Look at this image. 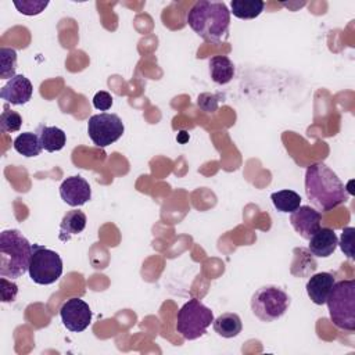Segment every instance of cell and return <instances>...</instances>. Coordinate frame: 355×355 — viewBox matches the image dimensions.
Returning <instances> with one entry per match:
<instances>
[{
	"mask_svg": "<svg viewBox=\"0 0 355 355\" xmlns=\"http://www.w3.org/2000/svg\"><path fill=\"white\" fill-rule=\"evenodd\" d=\"M273 207L283 214H291L301 205V197L294 190H279L270 194Z\"/></svg>",
	"mask_w": 355,
	"mask_h": 355,
	"instance_id": "44dd1931",
	"label": "cell"
},
{
	"mask_svg": "<svg viewBox=\"0 0 355 355\" xmlns=\"http://www.w3.org/2000/svg\"><path fill=\"white\" fill-rule=\"evenodd\" d=\"M218 96L209 94V93H202L198 96V107L202 108L205 112H214L218 108Z\"/></svg>",
	"mask_w": 355,
	"mask_h": 355,
	"instance_id": "83f0119b",
	"label": "cell"
},
{
	"mask_svg": "<svg viewBox=\"0 0 355 355\" xmlns=\"http://www.w3.org/2000/svg\"><path fill=\"white\" fill-rule=\"evenodd\" d=\"M22 125V116L12 110H8L7 107L0 115V130L3 133H12L18 132Z\"/></svg>",
	"mask_w": 355,
	"mask_h": 355,
	"instance_id": "cb8c5ba5",
	"label": "cell"
},
{
	"mask_svg": "<svg viewBox=\"0 0 355 355\" xmlns=\"http://www.w3.org/2000/svg\"><path fill=\"white\" fill-rule=\"evenodd\" d=\"M326 304L334 326L352 333L355 330V280L336 282Z\"/></svg>",
	"mask_w": 355,
	"mask_h": 355,
	"instance_id": "277c9868",
	"label": "cell"
},
{
	"mask_svg": "<svg viewBox=\"0 0 355 355\" xmlns=\"http://www.w3.org/2000/svg\"><path fill=\"white\" fill-rule=\"evenodd\" d=\"M60 316L62 324L73 333L83 331L87 329L92 320L90 306L80 298L73 297L67 300L60 308Z\"/></svg>",
	"mask_w": 355,
	"mask_h": 355,
	"instance_id": "9c48e42d",
	"label": "cell"
},
{
	"mask_svg": "<svg viewBox=\"0 0 355 355\" xmlns=\"http://www.w3.org/2000/svg\"><path fill=\"white\" fill-rule=\"evenodd\" d=\"M125 126L116 114L101 112L92 115L87 122V133L97 147H107L123 135Z\"/></svg>",
	"mask_w": 355,
	"mask_h": 355,
	"instance_id": "ba28073f",
	"label": "cell"
},
{
	"mask_svg": "<svg viewBox=\"0 0 355 355\" xmlns=\"http://www.w3.org/2000/svg\"><path fill=\"white\" fill-rule=\"evenodd\" d=\"M93 105L100 111H107L112 105V96L108 92H97L93 97Z\"/></svg>",
	"mask_w": 355,
	"mask_h": 355,
	"instance_id": "f1b7e54d",
	"label": "cell"
},
{
	"mask_svg": "<svg viewBox=\"0 0 355 355\" xmlns=\"http://www.w3.org/2000/svg\"><path fill=\"white\" fill-rule=\"evenodd\" d=\"M212 324L215 333L223 338H233L239 336L243 329L240 316L233 312H225L219 315L216 319H214Z\"/></svg>",
	"mask_w": 355,
	"mask_h": 355,
	"instance_id": "ac0fdd59",
	"label": "cell"
},
{
	"mask_svg": "<svg viewBox=\"0 0 355 355\" xmlns=\"http://www.w3.org/2000/svg\"><path fill=\"white\" fill-rule=\"evenodd\" d=\"M14 6L17 10L24 15H37L40 14L47 6V0H22V1H14Z\"/></svg>",
	"mask_w": 355,
	"mask_h": 355,
	"instance_id": "d4e9b609",
	"label": "cell"
},
{
	"mask_svg": "<svg viewBox=\"0 0 355 355\" xmlns=\"http://www.w3.org/2000/svg\"><path fill=\"white\" fill-rule=\"evenodd\" d=\"M214 322L212 311L197 298L189 300L176 315V331L184 340H197Z\"/></svg>",
	"mask_w": 355,
	"mask_h": 355,
	"instance_id": "5b68a950",
	"label": "cell"
},
{
	"mask_svg": "<svg viewBox=\"0 0 355 355\" xmlns=\"http://www.w3.org/2000/svg\"><path fill=\"white\" fill-rule=\"evenodd\" d=\"M0 294H1V301L3 302H11L15 300L17 294H18V286L11 282V279L8 280L7 277H0Z\"/></svg>",
	"mask_w": 355,
	"mask_h": 355,
	"instance_id": "484cf974",
	"label": "cell"
},
{
	"mask_svg": "<svg viewBox=\"0 0 355 355\" xmlns=\"http://www.w3.org/2000/svg\"><path fill=\"white\" fill-rule=\"evenodd\" d=\"M290 306L288 294L277 286H262L251 297L252 313L261 322H275L280 319Z\"/></svg>",
	"mask_w": 355,
	"mask_h": 355,
	"instance_id": "8992f818",
	"label": "cell"
},
{
	"mask_svg": "<svg viewBox=\"0 0 355 355\" xmlns=\"http://www.w3.org/2000/svg\"><path fill=\"white\" fill-rule=\"evenodd\" d=\"M40 144L43 150L49 153L60 151L65 146L67 141V135L62 129L57 126H46V125H39L36 130Z\"/></svg>",
	"mask_w": 355,
	"mask_h": 355,
	"instance_id": "2e32d148",
	"label": "cell"
},
{
	"mask_svg": "<svg viewBox=\"0 0 355 355\" xmlns=\"http://www.w3.org/2000/svg\"><path fill=\"white\" fill-rule=\"evenodd\" d=\"M305 194L309 202L322 212L331 211L349 197L340 178L323 162H315L306 168Z\"/></svg>",
	"mask_w": 355,
	"mask_h": 355,
	"instance_id": "6da1fadb",
	"label": "cell"
},
{
	"mask_svg": "<svg viewBox=\"0 0 355 355\" xmlns=\"http://www.w3.org/2000/svg\"><path fill=\"white\" fill-rule=\"evenodd\" d=\"M60 196L71 207H82L92 197L89 182L80 175L67 178L60 186Z\"/></svg>",
	"mask_w": 355,
	"mask_h": 355,
	"instance_id": "30bf717a",
	"label": "cell"
},
{
	"mask_svg": "<svg viewBox=\"0 0 355 355\" xmlns=\"http://www.w3.org/2000/svg\"><path fill=\"white\" fill-rule=\"evenodd\" d=\"M14 148L18 154L26 158L37 157L43 150L37 133H33V132H24L18 135L14 139Z\"/></svg>",
	"mask_w": 355,
	"mask_h": 355,
	"instance_id": "d6986e66",
	"label": "cell"
},
{
	"mask_svg": "<svg viewBox=\"0 0 355 355\" xmlns=\"http://www.w3.org/2000/svg\"><path fill=\"white\" fill-rule=\"evenodd\" d=\"M32 244L17 229L0 233V276L18 279L28 272Z\"/></svg>",
	"mask_w": 355,
	"mask_h": 355,
	"instance_id": "3957f363",
	"label": "cell"
},
{
	"mask_svg": "<svg viewBox=\"0 0 355 355\" xmlns=\"http://www.w3.org/2000/svg\"><path fill=\"white\" fill-rule=\"evenodd\" d=\"M354 233H355V229L354 227H345L341 233V237H340V247L343 250V252L349 258V259H354V251H352V241H354Z\"/></svg>",
	"mask_w": 355,
	"mask_h": 355,
	"instance_id": "4316f807",
	"label": "cell"
},
{
	"mask_svg": "<svg viewBox=\"0 0 355 355\" xmlns=\"http://www.w3.org/2000/svg\"><path fill=\"white\" fill-rule=\"evenodd\" d=\"M230 7V12H233L234 17L240 19H254L263 11L265 3L262 0H233Z\"/></svg>",
	"mask_w": 355,
	"mask_h": 355,
	"instance_id": "7402d4cb",
	"label": "cell"
},
{
	"mask_svg": "<svg viewBox=\"0 0 355 355\" xmlns=\"http://www.w3.org/2000/svg\"><path fill=\"white\" fill-rule=\"evenodd\" d=\"M28 272L36 284H53L62 275V259L58 252L40 244H32Z\"/></svg>",
	"mask_w": 355,
	"mask_h": 355,
	"instance_id": "52a82bcc",
	"label": "cell"
},
{
	"mask_svg": "<svg viewBox=\"0 0 355 355\" xmlns=\"http://www.w3.org/2000/svg\"><path fill=\"white\" fill-rule=\"evenodd\" d=\"M316 270V262L309 250L295 248L294 250V261L291 263L290 272L297 277H304Z\"/></svg>",
	"mask_w": 355,
	"mask_h": 355,
	"instance_id": "ffe728a7",
	"label": "cell"
},
{
	"mask_svg": "<svg viewBox=\"0 0 355 355\" xmlns=\"http://www.w3.org/2000/svg\"><path fill=\"white\" fill-rule=\"evenodd\" d=\"M338 245L337 234L330 227H319L309 239L308 250L313 257L327 258L330 257Z\"/></svg>",
	"mask_w": 355,
	"mask_h": 355,
	"instance_id": "4fadbf2b",
	"label": "cell"
},
{
	"mask_svg": "<svg viewBox=\"0 0 355 355\" xmlns=\"http://www.w3.org/2000/svg\"><path fill=\"white\" fill-rule=\"evenodd\" d=\"M290 222L294 230L305 240H309L311 236L320 227L322 215L318 209L309 205H300L290 215Z\"/></svg>",
	"mask_w": 355,
	"mask_h": 355,
	"instance_id": "8fae6325",
	"label": "cell"
},
{
	"mask_svg": "<svg viewBox=\"0 0 355 355\" xmlns=\"http://www.w3.org/2000/svg\"><path fill=\"white\" fill-rule=\"evenodd\" d=\"M0 78L11 79L17 69V51L10 47L0 49Z\"/></svg>",
	"mask_w": 355,
	"mask_h": 355,
	"instance_id": "603a6c76",
	"label": "cell"
},
{
	"mask_svg": "<svg viewBox=\"0 0 355 355\" xmlns=\"http://www.w3.org/2000/svg\"><path fill=\"white\" fill-rule=\"evenodd\" d=\"M186 22L205 42L220 43L229 37L230 11L222 1L200 0L187 11Z\"/></svg>",
	"mask_w": 355,
	"mask_h": 355,
	"instance_id": "7a4b0ae2",
	"label": "cell"
},
{
	"mask_svg": "<svg viewBox=\"0 0 355 355\" xmlns=\"http://www.w3.org/2000/svg\"><path fill=\"white\" fill-rule=\"evenodd\" d=\"M211 79L218 85H226L233 79L234 64L226 55H215L208 61Z\"/></svg>",
	"mask_w": 355,
	"mask_h": 355,
	"instance_id": "e0dca14e",
	"label": "cell"
},
{
	"mask_svg": "<svg viewBox=\"0 0 355 355\" xmlns=\"http://www.w3.org/2000/svg\"><path fill=\"white\" fill-rule=\"evenodd\" d=\"M336 283L334 275L329 272H320L312 275L306 282V294L311 298V301L316 305L326 304L327 295Z\"/></svg>",
	"mask_w": 355,
	"mask_h": 355,
	"instance_id": "5bb4252c",
	"label": "cell"
},
{
	"mask_svg": "<svg viewBox=\"0 0 355 355\" xmlns=\"http://www.w3.org/2000/svg\"><path fill=\"white\" fill-rule=\"evenodd\" d=\"M32 93L33 87L31 80L25 75L19 73L8 79V82L1 87L0 97L14 105H22L31 100Z\"/></svg>",
	"mask_w": 355,
	"mask_h": 355,
	"instance_id": "7c38bea8",
	"label": "cell"
},
{
	"mask_svg": "<svg viewBox=\"0 0 355 355\" xmlns=\"http://www.w3.org/2000/svg\"><path fill=\"white\" fill-rule=\"evenodd\" d=\"M86 222H87L86 215L82 211L79 209L68 211L60 223L58 239L67 243L72 236L83 232V229L86 227Z\"/></svg>",
	"mask_w": 355,
	"mask_h": 355,
	"instance_id": "9a60e30c",
	"label": "cell"
}]
</instances>
